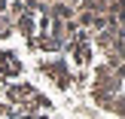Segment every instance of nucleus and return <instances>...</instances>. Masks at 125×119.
<instances>
[{"label": "nucleus", "mask_w": 125, "mask_h": 119, "mask_svg": "<svg viewBox=\"0 0 125 119\" xmlns=\"http://www.w3.org/2000/svg\"><path fill=\"white\" fill-rule=\"evenodd\" d=\"M0 119H125V0H0Z\"/></svg>", "instance_id": "obj_1"}]
</instances>
